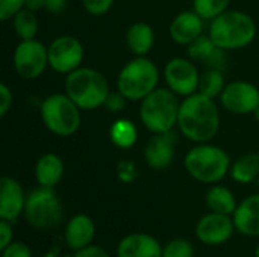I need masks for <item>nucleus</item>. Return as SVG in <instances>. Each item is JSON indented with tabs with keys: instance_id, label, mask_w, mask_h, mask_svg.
I'll use <instances>...</instances> for the list:
<instances>
[{
	"instance_id": "nucleus-32",
	"label": "nucleus",
	"mask_w": 259,
	"mask_h": 257,
	"mask_svg": "<svg viewBox=\"0 0 259 257\" xmlns=\"http://www.w3.org/2000/svg\"><path fill=\"white\" fill-rule=\"evenodd\" d=\"M115 0H82L83 9L93 17H102L111 11Z\"/></svg>"
},
{
	"instance_id": "nucleus-4",
	"label": "nucleus",
	"mask_w": 259,
	"mask_h": 257,
	"mask_svg": "<svg viewBox=\"0 0 259 257\" xmlns=\"http://www.w3.org/2000/svg\"><path fill=\"white\" fill-rule=\"evenodd\" d=\"M64 92L82 111H96L103 108L111 89L103 73L91 67H80L65 76Z\"/></svg>"
},
{
	"instance_id": "nucleus-22",
	"label": "nucleus",
	"mask_w": 259,
	"mask_h": 257,
	"mask_svg": "<svg viewBox=\"0 0 259 257\" xmlns=\"http://www.w3.org/2000/svg\"><path fill=\"white\" fill-rule=\"evenodd\" d=\"M205 203H206V208L209 209V212L223 214V215H229V217L234 215V212L237 211V206H238L234 192L220 183L211 185V188L208 189V192L205 195Z\"/></svg>"
},
{
	"instance_id": "nucleus-20",
	"label": "nucleus",
	"mask_w": 259,
	"mask_h": 257,
	"mask_svg": "<svg viewBox=\"0 0 259 257\" xmlns=\"http://www.w3.org/2000/svg\"><path fill=\"white\" fill-rule=\"evenodd\" d=\"M64 171H65L64 161L61 159L59 155L52 151L41 155L33 168V174L38 186H46V188H56L64 177Z\"/></svg>"
},
{
	"instance_id": "nucleus-43",
	"label": "nucleus",
	"mask_w": 259,
	"mask_h": 257,
	"mask_svg": "<svg viewBox=\"0 0 259 257\" xmlns=\"http://www.w3.org/2000/svg\"><path fill=\"white\" fill-rule=\"evenodd\" d=\"M255 257H259V245L256 247V250H255Z\"/></svg>"
},
{
	"instance_id": "nucleus-21",
	"label": "nucleus",
	"mask_w": 259,
	"mask_h": 257,
	"mask_svg": "<svg viewBox=\"0 0 259 257\" xmlns=\"http://www.w3.org/2000/svg\"><path fill=\"white\" fill-rule=\"evenodd\" d=\"M155 30L146 21L132 23L126 32V45L135 56H147L155 45Z\"/></svg>"
},
{
	"instance_id": "nucleus-11",
	"label": "nucleus",
	"mask_w": 259,
	"mask_h": 257,
	"mask_svg": "<svg viewBox=\"0 0 259 257\" xmlns=\"http://www.w3.org/2000/svg\"><path fill=\"white\" fill-rule=\"evenodd\" d=\"M165 85L170 91H173L178 97H188L199 89L200 73L190 58H173L170 59L162 71Z\"/></svg>"
},
{
	"instance_id": "nucleus-7",
	"label": "nucleus",
	"mask_w": 259,
	"mask_h": 257,
	"mask_svg": "<svg viewBox=\"0 0 259 257\" xmlns=\"http://www.w3.org/2000/svg\"><path fill=\"white\" fill-rule=\"evenodd\" d=\"M39 117L50 133L68 138L80 129L82 109L65 92H55L41 101Z\"/></svg>"
},
{
	"instance_id": "nucleus-27",
	"label": "nucleus",
	"mask_w": 259,
	"mask_h": 257,
	"mask_svg": "<svg viewBox=\"0 0 259 257\" xmlns=\"http://www.w3.org/2000/svg\"><path fill=\"white\" fill-rule=\"evenodd\" d=\"M231 2L232 0H194L193 9L205 21H211L228 9H231Z\"/></svg>"
},
{
	"instance_id": "nucleus-9",
	"label": "nucleus",
	"mask_w": 259,
	"mask_h": 257,
	"mask_svg": "<svg viewBox=\"0 0 259 257\" xmlns=\"http://www.w3.org/2000/svg\"><path fill=\"white\" fill-rule=\"evenodd\" d=\"M12 64L18 77L35 80L49 68V48L36 38L20 41L14 50Z\"/></svg>"
},
{
	"instance_id": "nucleus-2",
	"label": "nucleus",
	"mask_w": 259,
	"mask_h": 257,
	"mask_svg": "<svg viewBox=\"0 0 259 257\" xmlns=\"http://www.w3.org/2000/svg\"><path fill=\"white\" fill-rule=\"evenodd\" d=\"M258 26L252 15L238 9H228L209 21L208 35L214 44L226 52L249 47L256 38Z\"/></svg>"
},
{
	"instance_id": "nucleus-23",
	"label": "nucleus",
	"mask_w": 259,
	"mask_h": 257,
	"mask_svg": "<svg viewBox=\"0 0 259 257\" xmlns=\"http://www.w3.org/2000/svg\"><path fill=\"white\" fill-rule=\"evenodd\" d=\"M229 174H231L234 182L241 183V185H250L255 180H258L259 153H256V151L246 153L241 158H238L237 161H234L231 165Z\"/></svg>"
},
{
	"instance_id": "nucleus-41",
	"label": "nucleus",
	"mask_w": 259,
	"mask_h": 257,
	"mask_svg": "<svg viewBox=\"0 0 259 257\" xmlns=\"http://www.w3.org/2000/svg\"><path fill=\"white\" fill-rule=\"evenodd\" d=\"M42 257H61V248H59L58 245H55V247H52L49 251H46Z\"/></svg>"
},
{
	"instance_id": "nucleus-5",
	"label": "nucleus",
	"mask_w": 259,
	"mask_h": 257,
	"mask_svg": "<svg viewBox=\"0 0 259 257\" xmlns=\"http://www.w3.org/2000/svg\"><path fill=\"white\" fill-rule=\"evenodd\" d=\"M179 109V97L167 86H158L153 92L140 101L138 117L150 133H168L178 127Z\"/></svg>"
},
{
	"instance_id": "nucleus-40",
	"label": "nucleus",
	"mask_w": 259,
	"mask_h": 257,
	"mask_svg": "<svg viewBox=\"0 0 259 257\" xmlns=\"http://www.w3.org/2000/svg\"><path fill=\"white\" fill-rule=\"evenodd\" d=\"M44 0H26V9L33 11V12H39L44 11Z\"/></svg>"
},
{
	"instance_id": "nucleus-24",
	"label": "nucleus",
	"mask_w": 259,
	"mask_h": 257,
	"mask_svg": "<svg viewBox=\"0 0 259 257\" xmlns=\"http://www.w3.org/2000/svg\"><path fill=\"white\" fill-rule=\"evenodd\" d=\"M111 142L120 150L132 148L138 141V129L129 118H117L108 130Z\"/></svg>"
},
{
	"instance_id": "nucleus-31",
	"label": "nucleus",
	"mask_w": 259,
	"mask_h": 257,
	"mask_svg": "<svg viewBox=\"0 0 259 257\" xmlns=\"http://www.w3.org/2000/svg\"><path fill=\"white\" fill-rule=\"evenodd\" d=\"M24 8L26 0H0V20L11 21Z\"/></svg>"
},
{
	"instance_id": "nucleus-13",
	"label": "nucleus",
	"mask_w": 259,
	"mask_h": 257,
	"mask_svg": "<svg viewBox=\"0 0 259 257\" xmlns=\"http://www.w3.org/2000/svg\"><path fill=\"white\" fill-rule=\"evenodd\" d=\"M235 230L237 229H235L232 217L209 212L197 221L196 238L205 245L215 247V245H222L228 242L232 238Z\"/></svg>"
},
{
	"instance_id": "nucleus-19",
	"label": "nucleus",
	"mask_w": 259,
	"mask_h": 257,
	"mask_svg": "<svg viewBox=\"0 0 259 257\" xmlns=\"http://www.w3.org/2000/svg\"><path fill=\"white\" fill-rule=\"evenodd\" d=\"M232 220L238 233L246 238H259V192L238 203Z\"/></svg>"
},
{
	"instance_id": "nucleus-3",
	"label": "nucleus",
	"mask_w": 259,
	"mask_h": 257,
	"mask_svg": "<svg viewBox=\"0 0 259 257\" xmlns=\"http://www.w3.org/2000/svg\"><path fill=\"white\" fill-rule=\"evenodd\" d=\"M231 165L232 161L228 151L209 142L194 144L184 158L188 176L203 185L220 183L229 174Z\"/></svg>"
},
{
	"instance_id": "nucleus-34",
	"label": "nucleus",
	"mask_w": 259,
	"mask_h": 257,
	"mask_svg": "<svg viewBox=\"0 0 259 257\" xmlns=\"http://www.w3.org/2000/svg\"><path fill=\"white\" fill-rule=\"evenodd\" d=\"M12 103H14V94H12V89L9 88L8 83H0V117L5 118L11 108H12Z\"/></svg>"
},
{
	"instance_id": "nucleus-12",
	"label": "nucleus",
	"mask_w": 259,
	"mask_h": 257,
	"mask_svg": "<svg viewBox=\"0 0 259 257\" xmlns=\"http://www.w3.org/2000/svg\"><path fill=\"white\" fill-rule=\"evenodd\" d=\"M220 105L234 115H250L259 106V88L247 80H234L226 83Z\"/></svg>"
},
{
	"instance_id": "nucleus-8",
	"label": "nucleus",
	"mask_w": 259,
	"mask_h": 257,
	"mask_svg": "<svg viewBox=\"0 0 259 257\" xmlns=\"http://www.w3.org/2000/svg\"><path fill=\"white\" fill-rule=\"evenodd\" d=\"M23 215L27 224L36 230L55 229L64 215V208L55 188L38 186L32 189L27 194Z\"/></svg>"
},
{
	"instance_id": "nucleus-39",
	"label": "nucleus",
	"mask_w": 259,
	"mask_h": 257,
	"mask_svg": "<svg viewBox=\"0 0 259 257\" xmlns=\"http://www.w3.org/2000/svg\"><path fill=\"white\" fill-rule=\"evenodd\" d=\"M44 11L52 15H59L67 6V0H44Z\"/></svg>"
},
{
	"instance_id": "nucleus-44",
	"label": "nucleus",
	"mask_w": 259,
	"mask_h": 257,
	"mask_svg": "<svg viewBox=\"0 0 259 257\" xmlns=\"http://www.w3.org/2000/svg\"><path fill=\"white\" fill-rule=\"evenodd\" d=\"M258 185H259V179H258Z\"/></svg>"
},
{
	"instance_id": "nucleus-25",
	"label": "nucleus",
	"mask_w": 259,
	"mask_h": 257,
	"mask_svg": "<svg viewBox=\"0 0 259 257\" xmlns=\"http://www.w3.org/2000/svg\"><path fill=\"white\" fill-rule=\"evenodd\" d=\"M12 27L15 35L20 38V41L26 39H35L39 30V21L36 17V12L29 9H21L12 20Z\"/></svg>"
},
{
	"instance_id": "nucleus-38",
	"label": "nucleus",
	"mask_w": 259,
	"mask_h": 257,
	"mask_svg": "<svg viewBox=\"0 0 259 257\" xmlns=\"http://www.w3.org/2000/svg\"><path fill=\"white\" fill-rule=\"evenodd\" d=\"M71 257H111V254L100 245H90L83 250H79L76 253H73Z\"/></svg>"
},
{
	"instance_id": "nucleus-33",
	"label": "nucleus",
	"mask_w": 259,
	"mask_h": 257,
	"mask_svg": "<svg viewBox=\"0 0 259 257\" xmlns=\"http://www.w3.org/2000/svg\"><path fill=\"white\" fill-rule=\"evenodd\" d=\"M126 103H127V98L120 91L115 89V91H111L109 92V95H108L103 108L108 112H111V114H118V112H121L126 108Z\"/></svg>"
},
{
	"instance_id": "nucleus-30",
	"label": "nucleus",
	"mask_w": 259,
	"mask_h": 257,
	"mask_svg": "<svg viewBox=\"0 0 259 257\" xmlns=\"http://www.w3.org/2000/svg\"><path fill=\"white\" fill-rule=\"evenodd\" d=\"M115 174H117V179L121 182V183H134L137 180V176H138V171H137V165L134 161H120L117 164V168H115Z\"/></svg>"
},
{
	"instance_id": "nucleus-15",
	"label": "nucleus",
	"mask_w": 259,
	"mask_h": 257,
	"mask_svg": "<svg viewBox=\"0 0 259 257\" xmlns=\"http://www.w3.org/2000/svg\"><path fill=\"white\" fill-rule=\"evenodd\" d=\"M176 156V136L173 132L153 135L144 147L146 164L156 171L167 170Z\"/></svg>"
},
{
	"instance_id": "nucleus-36",
	"label": "nucleus",
	"mask_w": 259,
	"mask_h": 257,
	"mask_svg": "<svg viewBox=\"0 0 259 257\" xmlns=\"http://www.w3.org/2000/svg\"><path fill=\"white\" fill-rule=\"evenodd\" d=\"M226 50H223V48H220V47H217L215 50H214V53L208 58V61L205 62V65L208 67V68H214V70H225L226 68Z\"/></svg>"
},
{
	"instance_id": "nucleus-35",
	"label": "nucleus",
	"mask_w": 259,
	"mask_h": 257,
	"mask_svg": "<svg viewBox=\"0 0 259 257\" xmlns=\"http://www.w3.org/2000/svg\"><path fill=\"white\" fill-rule=\"evenodd\" d=\"M2 257H32L29 245L24 242H11L6 248L2 250Z\"/></svg>"
},
{
	"instance_id": "nucleus-6",
	"label": "nucleus",
	"mask_w": 259,
	"mask_h": 257,
	"mask_svg": "<svg viewBox=\"0 0 259 257\" xmlns=\"http://www.w3.org/2000/svg\"><path fill=\"white\" fill-rule=\"evenodd\" d=\"M159 68L152 59L135 56L120 70L115 86L127 101H141L159 86Z\"/></svg>"
},
{
	"instance_id": "nucleus-14",
	"label": "nucleus",
	"mask_w": 259,
	"mask_h": 257,
	"mask_svg": "<svg viewBox=\"0 0 259 257\" xmlns=\"http://www.w3.org/2000/svg\"><path fill=\"white\" fill-rule=\"evenodd\" d=\"M27 195L21 183L9 176L0 179V220L15 223L23 214Z\"/></svg>"
},
{
	"instance_id": "nucleus-29",
	"label": "nucleus",
	"mask_w": 259,
	"mask_h": 257,
	"mask_svg": "<svg viewBox=\"0 0 259 257\" xmlns=\"http://www.w3.org/2000/svg\"><path fill=\"white\" fill-rule=\"evenodd\" d=\"M162 257H194V247L190 241L176 238L164 245Z\"/></svg>"
},
{
	"instance_id": "nucleus-16",
	"label": "nucleus",
	"mask_w": 259,
	"mask_h": 257,
	"mask_svg": "<svg viewBox=\"0 0 259 257\" xmlns=\"http://www.w3.org/2000/svg\"><path fill=\"white\" fill-rule=\"evenodd\" d=\"M170 38L179 45H190L205 33V20L194 11L179 12L170 23Z\"/></svg>"
},
{
	"instance_id": "nucleus-17",
	"label": "nucleus",
	"mask_w": 259,
	"mask_h": 257,
	"mask_svg": "<svg viewBox=\"0 0 259 257\" xmlns=\"http://www.w3.org/2000/svg\"><path fill=\"white\" fill-rule=\"evenodd\" d=\"M94 236H96V224L93 218L85 214H77L73 218H70L64 230L65 245L73 253L90 247L93 244Z\"/></svg>"
},
{
	"instance_id": "nucleus-26",
	"label": "nucleus",
	"mask_w": 259,
	"mask_h": 257,
	"mask_svg": "<svg viewBox=\"0 0 259 257\" xmlns=\"http://www.w3.org/2000/svg\"><path fill=\"white\" fill-rule=\"evenodd\" d=\"M226 79L222 70H214V68H206L203 73H200L199 79V89L197 92L211 97L214 100L220 98L225 86H226Z\"/></svg>"
},
{
	"instance_id": "nucleus-42",
	"label": "nucleus",
	"mask_w": 259,
	"mask_h": 257,
	"mask_svg": "<svg viewBox=\"0 0 259 257\" xmlns=\"http://www.w3.org/2000/svg\"><path fill=\"white\" fill-rule=\"evenodd\" d=\"M253 117H255V120L258 121V124H259V106L256 108V111L253 112Z\"/></svg>"
},
{
	"instance_id": "nucleus-10",
	"label": "nucleus",
	"mask_w": 259,
	"mask_h": 257,
	"mask_svg": "<svg viewBox=\"0 0 259 257\" xmlns=\"http://www.w3.org/2000/svg\"><path fill=\"white\" fill-rule=\"evenodd\" d=\"M49 68L58 74H70L82 67L85 48L80 39L73 35L56 36L49 44Z\"/></svg>"
},
{
	"instance_id": "nucleus-18",
	"label": "nucleus",
	"mask_w": 259,
	"mask_h": 257,
	"mask_svg": "<svg viewBox=\"0 0 259 257\" xmlns=\"http://www.w3.org/2000/svg\"><path fill=\"white\" fill-rule=\"evenodd\" d=\"M161 242L147 233L126 235L117 245V257H162Z\"/></svg>"
},
{
	"instance_id": "nucleus-28",
	"label": "nucleus",
	"mask_w": 259,
	"mask_h": 257,
	"mask_svg": "<svg viewBox=\"0 0 259 257\" xmlns=\"http://www.w3.org/2000/svg\"><path fill=\"white\" fill-rule=\"evenodd\" d=\"M215 48H217V45L214 44L211 36L208 33H203L196 41H193L190 45H187V53H188L190 59L205 64L208 61V58L214 53Z\"/></svg>"
},
{
	"instance_id": "nucleus-37",
	"label": "nucleus",
	"mask_w": 259,
	"mask_h": 257,
	"mask_svg": "<svg viewBox=\"0 0 259 257\" xmlns=\"http://www.w3.org/2000/svg\"><path fill=\"white\" fill-rule=\"evenodd\" d=\"M11 242H14V229L12 223L0 220V250L6 248Z\"/></svg>"
},
{
	"instance_id": "nucleus-1",
	"label": "nucleus",
	"mask_w": 259,
	"mask_h": 257,
	"mask_svg": "<svg viewBox=\"0 0 259 257\" xmlns=\"http://www.w3.org/2000/svg\"><path fill=\"white\" fill-rule=\"evenodd\" d=\"M220 109L217 100L194 92L181 100L178 129L194 144L211 142L220 130Z\"/></svg>"
}]
</instances>
